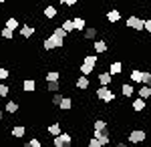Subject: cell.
<instances>
[{
    "mask_svg": "<svg viewBox=\"0 0 151 147\" xmlns=\"http://www.w3.org/2000/svg\"><path fill=\"white\" fill-rule=\"evenodd\" d=\"M2 119H4V111L0 109V121H2Z\"/></svg>",
    "mask_w": 151,
    "mask_h": 147,
    "instance_id": "cell-40",
    "label": "cell"
},
{
    "mask_svg": "<svg viewBox=\"0 0 151 147\" xmlns=\"http://www.w3.org/2000/svg\"><path fill=\"white\" fill-rule=\"evenodd\" d=\"M119 20H121V12L117 10V8H113V10L107 12V22L109 24H117Z\"/></svg>",
    "mask_w": 151,
    "mask_h": 147,
    "instance_id": "cell-15",
    "label": "cell"
},
{
    "mask_svg": "<svg viewBox=\"0 0 151 147\" xmlns=\"http://www.w3.org/2000/svg\"><path fill=\"white\" fill-rule=\"evenodd\" d=\"M42 48H45L47 53H50V50H55V48H57V46H55V40H52V36H50V34L42 40Z\"/></svg>",
    "mask_w": 151,
    "mask_h": 147,
    "instance_id": "cell-22",
    "label": "cell"
},
{
    "mask_svg": "<svg viewBox=\"0 0 151 147\" xmlns=\"http://www.w3.org/2000/svg\"><path fill=\"white\" fill-rule=\"evenodd\" d=\"M73 24H75V30H77V32H83L85 26H87V20H85L83 16H75V18H73Z\"/></svg>",
    "mask_w": 151,
    "mask_h": 147,
    "instance_id": "cell-17",
    "label": "cell"
},
{
    "mask_svg": "<svg viewBox=\"0 0 151 147\" xmlns=\"http://www.w3.org/2000/svg\"><path fill=\"white\" fill-rule=\"evenodd\" d=\"M50 36H52V40H55V46H57V48H63V46H65V38L57 36L55 32H50Z\"/></svg>",
    "mask_w": 151,
    "mask_h": 147,
    "instance_id": "cell-30",
    "label": "cell"
},
{
    "mask_svg": "<svg viewBox=\"0 0 151 147\" xmlns=\"http://www.w3.org/2000/svg\"><path fill=\"white\" fill-rule=\"evenodd\" d=\"M26 135V127H24V125H14V127H12V137H18V139H20V137H24Z\"/></svg>",
    "mask_w": 151,
    "mask_h": 147,
    "instance_id": "cell-21",
    "label": "cell"
},
{
    "mask_svg": "<svg viewBox=\"0 0 151 147\" xmlns=\"http://www.w3.org/2000/svg\"><path fill=\"white\" fill-rule=\"evenodd\" d=\"M32 34H35V26H32V24H22V26H20V36H22L24 40H28Z\"/></svg>",
    "mask_w": 151,
    "mask_h": 147,
    "instance_id": "cell-11",
    "label": "cell"
},
{
    "mask_svg": "<svg viewBox=\"0 0 151 147\" xmlns=\"http://www.w3.org/2000/svg\"><path fill=\"white\" fill-rule=\"evenodd\" d=\"M24 145L26 147H42V141H40V139H30V141H26V143H24Z\"/></svg>",
    "mask_w": 151,
    "mask_h": 147,
    "instance_id": "cell-33",
    "label": "cell"
},
{
    "mask_svg": "<svg viewBox=\"0 0 151 147\" xmlns=\"http://www.w3.org/2000/svg\"><path fill=\"white\" fill-rule=\"evenodd\" d=\"M4 26H8V28H12V30H16L18 26H20V22H18V18H14V16H10L8 20H6V24Z\"/></svg>",
    "mask_w": 151,
    "mask_h": 147,
    "instance_id": "cell-28",
    "label": "cell"
},
{
    "mask_svg": "<svg viewBox=\"0 0 151 147\" xmlns=\"http://www.w3.org/2000/svg\"><path fill=\"white\" fill-rule=\"evenodd\" d=\"M8 95H10V87L0 81V97H8Z\"/></svg>",
    "mask_w": 151,
    "mask_h": 147,
    "instance_id": "cell-32",
    "label": "cell"
},
{
    "mask_svg": "<svg viewBox=\"0 0 151 147\" xmlns=\"http://www.w3.org/2000/svg\"><path fill=\"white\" fill-rule=\"evenodd\" d=\"M143 30H147V32L151 30V18H145L143 20Z\"/></svg>",
    "mask_w": 151,
    "mask_h": 147,
    "instance_id": "cell-38",
    "label": "cell"
},
{
    "mask_svg": "<svg viewBox=\"0 0 151 147\" xmlns=\"http://www.w3.org/2000/svg\"><path fill=\"white\" fill-rule=\"evenodd\" d=\"M129 79H131V83H133V85H139L141 79H143V71H139V68H133V71L129 73Z\"/></svg>",
    "mask_w": 151,
    "mask_h": 147,
    "instance_id": "cell-16",
    "label": "cell"
},
{
    "mask_svg": "<svg viewBox=\"0 0 151 147\" xmlns=\"http://www.w3.org/2000/svg\"><path fill=\"white\" fill-rule=\"evenodd\" d=\"M133 93H135V85H133V83H123V85H121V95H123V97H133Z\"/></svg>",
    "mask_w": 151,
    "mask_h": 147,
    "instance_id": "cell-13",
    "label": "cell"
},
{
    "mask_svg": "<svg viewBox=\"0 0 151 147\" xmlns=\"http://www.w3.org/2000/svg\"><path fill=\"white\" fill-rule=\"evenodd\" d=\"M145 2H151V0H145Z\"/></svg>",
    "mask_w": 151,
    "mask_h": 147,
    "instance_id": "cell-43",
    "label": "cell"
},
{
    "mask_svg": "<svg viewBox=\"0 0 151 147\" xmlns=\"http://www.w3.org/2000/svg\"><path fill=\"white\" fill-rule=\"evenodd\" d=\"M42 14H45V18L52 20V18H55V16L58 14V10L55 8V6H52V4H47V6H45V10H42Z\"/></svg>",
    "mask_w": 151,
    "mask_h": 147,
    "instance_id": "cell-18",
    "label": "cell"
},
{
    "mask_svg": "<svg viewBox=\"0 0 151 147\" xmlns=\"http://www.w3.org/2000/svg\"><path fill=\"white\" fill-rule=\"evenodd\" d=\"M105 129H109L107 121H103V119H97V121H93V131H105Z\"/></svg>",
    "mask_w": 151,
    "mask_h": 147,
    "instance_id": "cell-25",
    "label": "cell"
},
{
    "mask_svg": "<svg viewBox=\"0 0 151 147\" xmlns=\"http://www.w3.org/2000/svg\"><path fill=\"white\" fill-rule=\"evenodd\" d=\"M79 4V0H65V6H69V8H75Z\"/></svg>",
    "mask_w": 151,
    "mask_h": 147,
    "instance_id": "cell-39",
    "label": "cell"
},
{
    "mask_svg": "<svg viewBox=\"0 0 151 147\" xmlns=\"http://www.w3.org/2000/svg\"><path fill=\"white\" fill-rule=\"evenodd\" d=\"M149 38H151V30H149Z\"/></svg>",
    "mask_w": 151,
    "mask_h": 147,
    "instance_id": "cell-42",
    "label": "cell"
},
{
    "mask_svg": "<svg viewBox=\"0 0 151 147\" xmlns=\"http://www.w3.org/2000/svg\"><path fill=\"white\" fill-rule=\"evenodd\" d=\"M145 139H147V131H143V129H131L127 135L129 143H143Z\"/></svg>",
    "mask_w": 151,
    "mask_h": 147,
    "instance_id": "cell-3",
    "label": "cell"
},
{
    "mask_svg": "<svg viewBox=\"0 0 151 147\" xmlns=\"http://www.w3.org/2000/svg\"><path fill=\"white\" fill-rule=\"evenodd\" d=\"M47 89L50 91V93L60 91V79H58V81H47Z\"/></svg>",
    "mask_w": 151,
    "mask_h": 147,
    "instance_id": "cell-27",
    "label": "cell"
},
{
    "mask_svg": "<svg viewBox=\"0 0 151 147\" xmlns=\"http://www.w3.org/2000/svg\"><path fill=\"white\" fill-rule=\"evenodd\" d=\"M0 36L6 38V40H12V38H14V30L8 28V26H2V28H0Z\"/></svg>",
    "mask_w": 151,
    "mask_h": 147,
    "instance_id": "cell-23",
    "label": "cell"
},
{
    "mask_svg": "<svg viewBox=\"0 0 151 147\" xmlns=\"http://www.w3.org/2000/svg\"><path fill=\"white\" fill-rule=\"evenodd\" d=\"M45 79H47V81H58V79H60V73H58V71H48Z\"/></svg>",
    "mask_w": 151,
    "mask_h": 147,
    "instance_id": "cell-31",
    "label": "cell"
},
{
    "mask_svg": "<svg viewBox=\"0 0 151 147\" xmlns=\"http://www.w3.org/2000/svg\"><path fill=\"white\" fill-rule=\"evenodd\" d=\"M4 111H6V113H10V115H14V113H18V111H20V105H18L16 101H8L6 105H4Z\"/></svg>",
    "mask_w": 151,
    "mask_h": 147,
    "instance_id": "cell-20",
    "label": "cell"
},
{
    "mask_svg": "<svg viewBox=\"0 0 151 147\" xmlns=\"http://www.w3.org/2000/svg\"><path fill=\"white\" fill-rule=\"evenodd\" d=\"M22 91L24 93H35L36 91V79H24L22 81Z\"/></svg>",
    "mask_w": 151,
    "mask_h": 147,
    "instance_id": "cell-14",
    "label": "cell"
},
{
    "mask_svg": "<svg viewBox=\"0 0 151 147\" xmlns=\"http://www.w3.org/2000/svg\"><path fill=\"white\" fill-rule=\"evenodd\" d=\"M145 107H147V103H145V99H143V97H137L135 101L131 103V109H133L135 113H141V111H143Z\"/></svg>",
    "mask_w": 151,
    "mask_h": 147,
    "instance_id": "cell-12",
    "label": "cell"
},
{
    "mask_svg": "<svg viewBox=\"0 0 151 147\" xmlns=\"http://www.w3.org/2000/svg\"><path fill=\"white\" fill-rule=\"evenodd\" d=\"M58 109H63V111H70L73 109V99L70 97H63V101L58 105Z\"/></svg>",
    "mask_w": 151,
    "mask_h": 147,
    "instance_id": "cell-24",
    "label": "cell"
},
{
    "mask_svg": "<svg viewBox=\"0 0 151 147\" xmlns=\"http://www.w3.org/2000/svg\"><path fill=\"white\" fill-rule=\"evenodd\" d=\"M127 26L131 28V30H135V32H141V30H143V18L131 14V16L127 18Z\"/></svg>",
    "mask_w": 151,
    "mask_h": 147,
    "instance_id": "cell-5",
    "label": "cell"
},
{
    "mask_svg": "<svg viewBox=\"0 0 151 147\" xmlns=\"http://www.w3.org/2000/svg\"><path fill=\"white\" fill-rule=\"evenodd\" d=\"M95 93H97V97H99V99H101L103 103H107V105L115 101V93L109 89V85H101V87L95 91Z\"/></svg>",
    "mask_w": 151,
    "mask_h": 147,
    "instance_id": "cell-2",
    "label": "cell"
},
{
    "mask_svg": "<svg viewBox=\"0 0 151 147\" xmlns=\"http://www.w3.org/2000/svg\"><path fill=\"white\" fill-rule=\"evenodd\" d=\"M75 85H77V89H79V91H87L89 87H91V81H89L87 75H81L79 79L75 81Z\"/></svg>",
    "mask_w": 151,
    "mask_h": 147,
    "instance_id": "cell-8",
    "label": "cell"
},
{
    "mask_svg": "<svg viewBox=\"0 0 151 147\" xmlns=\"http://www.w3.org/2000/svg\"><path fill=\"white\" fill-rule=\"evenodd\" d=\"M73 143V135L70 133H58L57 137H52V145L55 147H69Z\"/></svg>",
    "mask_w": 151,
    "mask_h": 147,
    "instance_id": "cell-4",
    "label": "cell"
},
{
    "mask_svg": "<svg viewBox=\"0 0 151 147\" xmlns=\"http://www.w3.org/2000/svg\"><path fill=\"white\" fill-rule=\"evenodd\" d=\"M97 34H99V28H95V26H85V30H83V38L85 40H95L97 38Z\"/></svg>",
    "mask_w": 151,
    "mask_h": 147,
    "instance_id": "cell-9",
    "label": "cell"
},
{
    "mask_svg": "<svg viewBox=\"0 0 151 147\" xmlns=\"http://www.w3.org/2000/svg\"><path fill=\"white\" fill-rule=\"evenodd\" d=\"M87 145H89V147H101V145H99V139H97V137H91V139L87 141Z\"/></svg>",
    "mask_w": 151,
    "mask_h": 147,
    "instance_id": "cell-37",
    "label": "cell"
},
{
    "mask_svg": "<svg viewBox=\"0 0 151 147\" xmlns=\"http://www.w3.org/2000/svg\"><path fill=\"white\" fill-rule=\"evenodd\" d=\"M93 48H95V53H97V55H103V53L109 50V45H107V40L99 38V40H95V43H93Z\"/></svg>",
    "mask_w": 151,
    "mask_h": 147,
    "instance_id": "cell-7",
    "label": "cell"
},
{
    "mask_svg": "<svg viewBox=\"0 0 151 147\" xmlns=\"http://www.w3.org/2000/svg\"><path fill=\"white\" fill-rule=\"evenodd\" d=\"M109 73H111L113 77H119V75L123 73V63H121V61H113V63L109 65Z\"/></svg>",
    "mask_w": 151,
    "mask_h": 147,
    "instance_id": "cell-10",
    "label": "cell"
},
{
    "mask_svg": "<svg viewBox=\"0 0 151 147\" xmlns=\"http://www.w3.org/2000/svg\"><path fill=\"white\" fill-rule=\"evenodd\" d=\"M8 77H10V71L4 68V67H0V81H6Z\"/></svg>",
    "mask_w": 151,
    "mask_h": 147,
    "instance_id": "cell-36",
    "label": "cell"
},
{
    "mask_svg": "<svg viewBox=\"0 0 151 147\" xmlns=\"http://www.w3.org/2000/svg\"><path fill=\"white\" fill-rule=\"evenodd\" d=\"M97 63H99V57H95V55H85V57H83L81 67H79L81 75H87V77H89V75H93Z\"/></svg>",
    "mask_w": 151,
    "mask_h": 147,
    "instance_id": "cell-1",
    "label": "cell"
},
{
    "mask_svg": "<svg viewBox=\"0 0 151 147\" xmlns=\"http://www.w3.org/2000/svg\"><path fill=\"white\" fill-rule=\"evenodd\" d=\"M4 2H6V0H0V6H2V4H4Z\"/></svg>",
    "mask_w": 151,
    "mask_h": 147,
    "instance_id": "cell-41",
    "label": "cell"
},
{
    "mask_svg": "<svg viewBox=\"0 0 151 147\" xmlns=\"http://www.w3.org/2000/svg\"><path fill=\"white\" fill-rule=\"evenodd\" d=\"M111 81H113V75H111L109 71L97 73V83H99V85H111Z\"/></svg>",
    "mask_w": 151,
    "mask_h": 147,
    "instance_id": "cell-6",
    "label": "cell"
},
{
    "mask_svg": "<svg viewBox=\"0 0 151 147\" xmlns=\"http://www.w3.org/2000/svg\"><path fill=\"white\" fill-rule=\"evenodd\" d=\"M47 133H48L50 137H57L58 133H63V131H60V121H57V123H50V125H48V127H47Z\"/></svg>",
    "mask_w": 151,
    "mask_h": 147,
    "instance_id": "cell-19",
    "label": "cell"
},
{
    "mask_svg": "<svg viewBox=\"0 0 151 147\" xmlns=\"http://www.w3.org/2000/svg\"><path fill=\"white\" fill-rule=\"evenodd\" d=\"M139 97H143V99H149L151 97V87L149 85H143L139 89Z\"/></svg>",
    "mask_w": 151,
    "mask_h": 147,
    "instance_id": "cell-29",
    "label": "cell"
},
{
    "mask_svg": "<svg viewBox=\"0 0 151 147\" xmlns=\"http://www.w3.org/2000/svg\"><path fill=\"white\" fill-rule=\"evenodd\" d=\"M141 83L151 87V73H149V71H143V79H141Z\"/></svg>",
    "mask_w": 151,
    "mask_h": 147,
    "instance_id": "cell-34",
    "label": "cell"
},
{
    "mask_svg": "<svg viewBox=\"0 0 151 147\" xmlns=\"http://www.w3.org/2000/svg\"><path fill=\"white\" fill-rule=\"evenodd\" d=\"M60 101H63V95H60V93L57 91V95H55V97L50 99V105H55V107H58V105H60Z\"/></svg>",
    "mask_w": 151,
    "mask_h": 147,
    "instance_id": "cell-35",
    "label": "cell"
},
{
    "mask_svg": "<svg viewBox=\"0 0 151 147\" xmlns=\"http://www.w3.org/2000/svg\"><path fill=\"white\" fill-rule=\"evenodd\" d=\"M60 26H63V28H65V30H67V32H75V24H73V18H65V20H63V22H60Z\"/></svg>",
    "mask_w": 151,
    "mask_h": 147,
    "instance_id": "cell-26",
    "label": "cell"
}]
</instances>
